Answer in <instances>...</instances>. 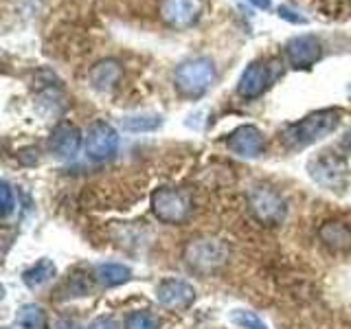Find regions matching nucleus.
<instances>
[{
	"instance_id": "obj_1",
	"label": "nucleus",
	"mask_w": 351,
	"mask_h": 329,
	"mask_svg": "<svg viewBox=\"0 0 351 329\" xmlns=\"http://www.w3.org/2000/svg\"><path fill=\"white\" fill-rule=\"evenodd\" d=\"M340 125V110L338 108H325V110H316V112L303 117L296 123L285 125L283 130V143L285 147L290 149H303L312 143L325 138L327 134Z\"/></svg>"
},
{
	"instance_id": "obj_2",
	"label": "nucleus",
	"mask_w": 351,
	"mask_h": 329,
	"mask_svg": "<svg viewBox=\"0 0 351 329\" xmlns=\"http://www.w3.org/2000/svg\"><path fill=\"white\" fill-rule=\"evenodd\" d=\"M173 82L184 97H200L215 82V64L211 58L186 60L176 69Z\"/></svg>"
},
{
	"instance_id": "obj_3",
	"label": "nucleus",
	"mask_w": 351,
	"mask_h": 329,
	"mask_svg": "<svg viewBox=\"0 0 351 329\" xmlns=\"http://www.w3.org/2000/svg\"><path fill=\"white\" fill-rule=\"evenodd\" d=\"M184 261L197 272H211L224 266L230 250L222 239L215 237H195L189 239L184 246Z\"/></svg>"
},
{
	"instance_id": "obj_4",
	"label": "nucleus",
	"mask_w": 351,
	"mask_h": 329,
	"mask_svg": "<svg viewBox=\"0 0 351 329\" xmlns=\"http://www.w3.org/2000/svg\"><path fill=\"white\" fill-rule=\"evenodd\" d=\"M191 197L182 189L162 186L152 193V211L165 224H182L191 215Z\"/></svg>"
},
{
	"instance_id": "obj_5",
	"label": "nucleus",
	"mask_w": 351,
	"mask_h": 329,
	"mask_svg": "<svg viewBox=\"0 0 351 329\" xmlns=\"http://www.w3.org/2000/svg\"><path fill=\"white\" fill-rule=\"evenodd\" d=\"M310 175L312 178L325 186V189H336V191H345L347 182H349V164L343 156H338L334 151H323L310 162Z\"/></svg>"
},
{
	"instance_id": "obj_6",
	"label": "nucleus",
	"mask_w": 351,
	"mask_h": 329,
	"mask_svg": "<svg viewBox=\"0 0 351 329\" xmlns=\"http://www.w3.org/2000/svg\"><path fill=\"white\" fill-rule=\"evenodd\" d=\"M248 204H250V213L255 215L257 222L266 226L281 224L285 219V211H288L281 193H277L272 186H266V184L252 186L248 193Z\"/></svg>"
},
{
	"instance_id": "obj_7",
	"label": "nucleus",
	"mask_w": 351,
	"mask_h": 329,
	"mask_svg": "<svg viewBox=\"0 0 351 329\" xmlns=\"http://www.w3.org/2000/svg\"><path fill=\"white\" fill-rule=\"evenodd\" d=\"M86 154L93 160H108L112 158L119 149V134L117 130L106 123V121H95L86 132Z\"/></svg>"
},
{
	"instance_id": "obj_8",
	"label": "nucleus",
	"mask_w": 351,
	"mask_h": 329,
	"mask_svg": "<svg viewBox=\"0 0 351 329\" xmlns=\"http://www.w3.org/2000/svg\"><path fill=\"white\" fill-rule=\"evenodd\" d=\"M204 0H160V18L173 29H189L202 18Z\"/></svg>"
},
{
	"instance_id": "obj_9",
	"label": "nucleus",
	"mask_w": 351,
	"mask_h": 329,
	"mask_svg": "<svg viewBox=\"0 0 351 329\" xmlns=\"http://www.w3.org/2000/svg\"><path fill=\"white\" fill-rule=\"evenodd\" d=\"M323 55V44L312 33H303V36L292 38L285 44V58H288L292 69H310Z\"/></svg>"
},
{
	"instance_id": "obj_10",
	"label": "nucleus",
	"mask_w": 351,
	"mask_h": 329,
	"mask_svg": "<svg viewBox=\"0 0 351 329\" xmlns=\"http://www.w3.org/2000/svg\"><path fill=\"white\" fill-rule=\"evenodd\" d=\"M226 147L237 154L241 158H257L263 154L266 147V141H263L261 130L255 125H239L233 130L226 138Z\"/></svg>"
},
{
	"instance_id": "obj_11",
	"label": "nucleus",
	"mask_w": 351,
	"mask_h": 329,
	"mask_svg": "<svg viewBox=\"0 0 351 329\" xmlns=\"http://www.w3.org/2000/svg\"><path fill=\"white\" fill-rule=\"evenodd\" d=\"M156 301L167 310H184L195 301V290L182 279H165L156 288Z\"/></svg>"
},
{
	"instance_id": "obj_12",
	"label": "nucleus",
	"mask_w": 351,
	"mask_h": 329,
	"mask_svg": "<svg viewBox=\"0 0 351 329\" xmlns=\"http://www.w3.org/2000/svg\"><path fill=\"white\" fill-rule=\"evenodd\" d=\"M270 84V71L263 62H252L250 66H246V71L241 73L239 84H237V93L244 99H257L259 95H263V90Z\"/></svg>"
},
{
	"instance_id": "obj_13",
	"label": "nucleus",
	"mask_w": 351,
	"mask_h": 329,
	"mask_svg": "<svg viewBox=\"0 0 351 329\" xmlns=\"http://www.w3.org/2000/svg\"><path fill=\"white\" fill-rule=\"evenodd\" d=\"M49 147L55 156L60 158H73L82 147V132L71 123H60L51 132Z\"/></svg>"
},
{
	"instance_id": "obj_14",
	"label": "nucleus",
	"mask_w": 351,
	"mask_h": 329,
	"mask_svg": "<svg viewBox=\"0 0 351 329\" xmlns=\"http://www.w3.org/2000/svg\"><path fill=\"white\" fill-rule=\"evenodd\" d=\"M318 239L332 252H349L351 250V226L338 219H329L318 228Z\"/></svg>"
},
{
	"instance_id": "obj_15",
	"label": "nucleus",
	"mask_w": 351,
	"mask_h": 329,
	"mask_svg": "<svg viewBox=\"0 0 351 329\" xmlns=\"http://www.w3.org/2000/svg\"><path fill=\"white\" fill-rule=\"evenodd\" d=\"M88 77H90V84L97 90H112L121 82V77H123V69H121V64L117 60H104L93 66Z\"/></svg>"
},
{
	"instance_id": "obj_16",
	"label": "nucleus",
	"mask_w": 351,
	"mask_h": 329,
	"mask_svg": "<svg viewBox=\"0 0 351 329\" xmlns=\"http://www.w3.org/2000/svg\"><path fill=\"white\" fill-rule=\"evenodd\" d=\"M14 329H49V316L42 305L27 303L18 310Z\"/></svg>"
},
{
	"instance_id": "obj_17",
	"label": "nucleus",
	"mask_w": 351,
	"mask_h": 329,
	"mask_svg": "<svg viewBox=\"0 0 351 329\" xmlns=\"http://www.w3.org/2000/svg\"><path fill=\"white\" fill-rule=\"evenodd\" d=\"M132 277V270L123 263H99L95 268V279L106 285V288H114V285L125 283Z\"/></svg>"
},
{
	"instance_id": "obj_18",
	"label": "nucleus",
	"mask_w": 351,
	"mask_h": 329,
	"mask_svg": "<svg viewBox=\"0 0 351 329\" xmlns=\"http://www.w3.org/2000/svg\"><path fill=\"white\" fill-rule=\"evenodd\" d=\"M55 263L51 259H40L36 266H31L29 270H25L22 274V281H25L27 288L36 290V288H42V285H47L53 277H55Z\"/></svg>"
},
{
	"instance_id": "obj_19",
	"label": "nucleus",
	"mask_w": 351,
	"mask_h": 329,
	"mask_svg": "<svg viewBox=\"0 0 351 329\" xmlns=\"http://www.w3.org/2000/svg\"><path fill=\"white\" fill-rule=\"evenodd\" d=\"M160 117L158 114H132L121 121V125L128 132H154L160 127Z\"/></svg>"
},
{
	"instance_id": "obj_20",
	"label": "nucleus",
	"mask_w": 351,
	"mask_h": 329,
	"mask_svg": "<svg viewBox=\"0 0 351 329\" xmlns=\"http://www.w3.org/2000/svg\"><path fill=\"white\" fill-rule=\"evenodd\" d=\"M125 329H160V318L152 312H132L125 318Z\"/></svg>"
},
{
	"instance_id": "obj_21",
	"label": "nucleus",
	"mask_w": 351,
	"mask_h": 329,
	"mask_svg": "<svg viewBox=\"0 0 351 329\" xmlns=\"http://www.w3.org/2000/svg\"><path fill=\"white\" fill-rule=\"evenodd\" d=\"M230 321L239 325L241 329H268V325L257 314H252L248 310H233L230 312Z\"/></svg>"
},
{
	"instance_id": "obj_22",
	"label": "nucleus",
	"mask_w": 351,
	"mask_h": 329,
	"mask_svg": "<svg viewBox=\"0 0 351 329\" xmlns=\"http://www.w3.org/2000/svg\"><path fill=\"white\" fill-rule=\"evenodd\" d=\"M0 197H3V217H7L14 211V191H11L9 182L0 184Z\"/></svg>"
},
{
	"instance_id": "obj_23",
	"label": "nucleus",
	"mask_w": 351,
	"mask_h": 329,
	"mask_svg": "<svg viewBox=\"0 0 351 329\" xmlns=\"http://www.w3.org/2000/svg\"><path fill=\"white\" fill-rule=\"evenodd\" d=\"M277 14H279L281 20H288V22H292V25H307V18H305V16H299L294 9L285 7V5H281V7L277 9Z\"/></svg>"
},
{
	"instance_id": "obj_24",
	"label": "nucleus",
	"mask_w": 351,
	"mask_h": 329,
	"mask_svg": "<svg viewBox=\"0 0 351 329\" xmlns=\"http://www.w3.org/2000/svg\"><path fill=\"white\" fill-rule=\"evenodd\" d=\"M88 329H119V325H117V321H112V318L101 316V318H97V321H93Z\"/></svg>"
},
{
	"instance_id": "obj_25",
	"label": "nucleus",
	"mask_w": 351,
	"mask_h": 329,
	"mask_svg": "<svg viewBox=\"0 0 351 329\" xmlns=\"http://www.w3.org/2000/svg\"><path fill=\"white\" fill-rule=\"evenodd\" d=\"M248 3H252L257 9H263V11H268L272 7V0H248Z\"/></svg>"
},
{
	"instance_id": "obj_26",
	"label": "nucleus",
	"mask_w": 351,
	"mask_h": 329,
	"mask_svg": "<svg viewBox=\"0 0 351 329\" xmlns=\"http://www.w3.org/2000/svg\"><path fill=\"white\" fill-rule=\"evenodd\" d=\"M340 145H343V149H345V151H349V154H351V130H349L347 134L343 136V141H340Z\"/></svg>"
},
{
	"instance_id": "obj_27",
	"label": "nucleus",
	"mask_w": 351,
	"mask_h": 329,
	"mask_svg": "<svg viewBox=\"0 0 351 329\" xmlns=\"http://www.w3.org/2000/svg\"><path fill=\"white\" fill-rule=\"evenodd\" d=\"M55 329H80V327H77L75 323H71V321H62Z\"/></svg>"
}]
</instances>
